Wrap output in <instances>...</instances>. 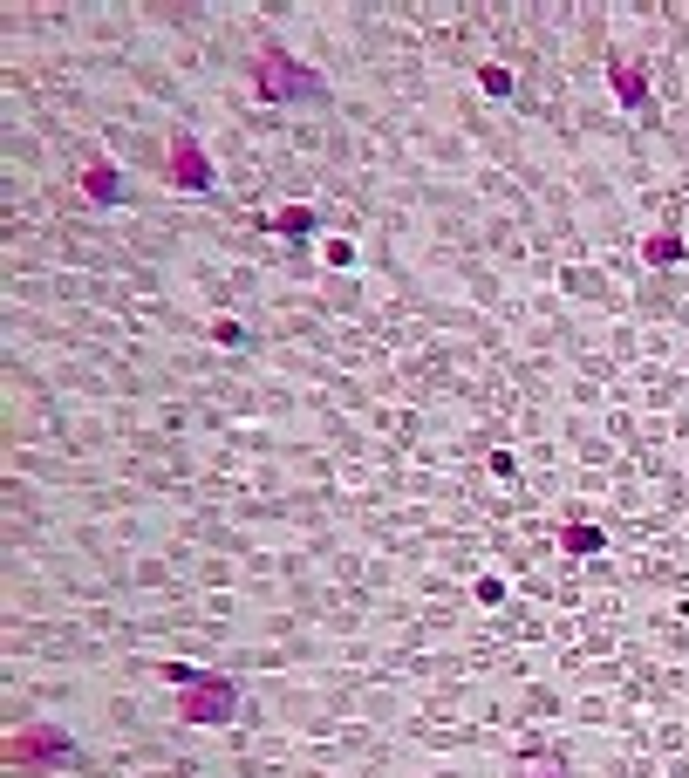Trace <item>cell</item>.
<instances>
[{"label":"cell","instance_id":"7a4b0ae2","mask_svg":"<svg viewBox=\"0 0 689 778\" xmlns=\"http://www.w3.org/2000/svg\"><path fill=\"white\" fill-rule=\"evenodd\" d=\"M178 724H198V731H219V724H239V683L219 676V669H198L192 683L178 690Z\"/></svg>","mask_w":689,"mask_h":778},{"label":"cell","instance_id":"52a82bcc","mask_svg":"<svg viewBox=\"0 0 689 778\" xmlns=\"http://www.w3.org/2000/svg\"><path fill=\"white\" fill-rule=\"evenodd\" d=\"M608 82H614V96H621L628 110H649V117H655V103H649V76H642L635 62H621V55H608Z\"/></svg>","mask_w":689,"mask_h":778},{"label":"cell","instance_id":"9c48e42d","mask_svg":"<svg viewBox=\"0 0 689 778\" xmlns=\"http://www.w3.org/2000/svg\"><path fill=\"white\" fill-rule=\"evenodd\" d=\"M642 260H649V267H676V260H689V239L683 233H649L642 239Z\"/></svg>","mask_w":689,"mask_h":778},{"label":"cell","instance_id":"277c9868","mask_svg":"<svg viewBox=\"0 0 689 778\" xmlns=\"http://www.w3.org/2000/svg\"><path fill=\"white\" fill-rule=\"evenodd\" d=\"M164 178L178 185V192H212V157H205V144H198L192 123H178L171 130V157H164Z\"/></svg>","mask_w":689,"mask_h":778},{"label":"cell","instance_id":"8992f818","mask_svg":"<svg viewBox=\"0 0 689 778\" xmlns=\"http://www.w3.org/2000/svg\"><path fill=\"white\" fill-rule=\"evenodd\" d=\"M260 233H280V239H294V246H301V239L321 233V212H314V205H280V212L260 219Z\"/></svg>","mask_w":689,"mask_h":778},{"label":"cell","instance_id":"7c38bea8","mask_svg":"<svg viewBox=\"0 0 689 778\" xmlns=\"http://www.w3.org/2000/svg\"><path fill=\"white\" fill-rule=\"evenodd\" d=\"M519 778H567V765H560V758H546V765H533V758H526V772Z\"/></svg>","mask_w":689,"mask_h":778},{"label":"cell","instance_id":"3957f363","mask_svg":"<svg viewBox=\"0 0 689 778\" xmlns=\"http://www.w3.org/2000/svg\"><path fill=\"white\" fill-rule=\"evenodd\" d=\"M0 758H7V772H28V765H76L82 751L69 738V724H28L0 744Z\"/></svg>","mask_w":689,"mask_h":778},{"label":"cell","instance_id":"8fae6325","mask_svg":"<svg viewBox=\"0 0 689 778\" xmlns=\"http://www.w3.org/2000/svg\"><path fill=\"white\" fill-rule=\"evenodd\" d=\"M478 82H485V96H512V69H478Z\"/></svg>","mask_w":689,"mask_h":778},{"label":"cell","instance_id":"5b68a950","mask_svg":"<svg viewBox=\"0 0 689 778\" xmlns=\"http://www.w3.org/2000/svg\"><path fill=\"white\" fill-rule=\"evenodd\" d=\"M82 198H89V205H123L130 185H123V171H116L110 157H96V164L82 171Z\"/></svg>","mask_w":689,"mask_h":778},{"label":"cell","instance_id":"ba28073f","mask_svg":"<svg viewBox=\"0 0 689 778\" xmlns=\"http://www.w3.org/2000/svg\"><path fill=\"white\" fill-rule=\"evenodd\" d=\"M601 546H608V533H601L594 519H567V526H560V553H574V560H594Z\"/></svg>","mask_w":689,"mask_h":778},{"label":"cell","instance_id":"30bf717a","mask_svg":"<svg viewBox=\"0 0 689 778\" xmlns=\"http://www.w3.org/2000/svg\"><path fill=\"white\" fill-rule=\"evenodd\" d=\"M212 342H219V349H246V328H239V321H212Z\"/></svg>","mask_w":689,"mask_h":778},{"label":"cell","instance_id":"6da1fadb","mask_svg":"<svg viewBox=\"0 0 689 778\" xmlns=\"http://www.w3.org/2000/svg\"><path fill=\"white\" fill-rule=\"evenodd\" d=\"M253 89L267 96V103H328V82L321 69H307L301 55H287L280 41H260V69H253Z\"/></svg>","mask_w":689,"mask_h":778}]
</instances>
